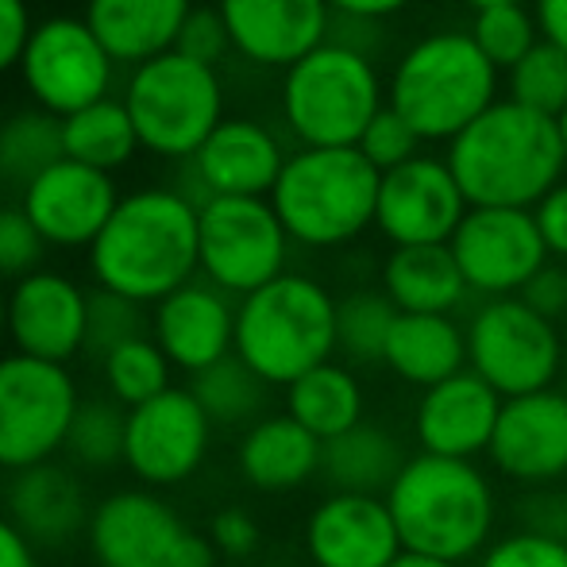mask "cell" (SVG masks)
Listing matches in <instances>:
<instances>
[{
  "label": "cell",
  "instance_id": "6da1fadb",
  "mask_svg": "<svg viewBox=\"0 0 567 567\" xmlns=\"http://www.w3.org/2000/svg\"><path fill=\"white\" fill-rule=\"evenodd\" d=\"M90 267L101 290L127 301H163L194 282L202 270L197 202L178 189H135L90 247Z\"/></svg>",
  "mask_w": 567,
  "mask_h": 567
},
{
  "label": "cell",
  "instance_id": "7a4b0ae2",
  "mask_svg": "<svg viewBox=\"0 0 567 567\" xmlns=\"http://www.w3.org/2000/svg\"><path fill=\"white\" fill-rule=\"evenodd\" d=\"M449 166L471 209H537L564 182L567 151L553 116L506 97L449 143Z\"/></svg>",
  "mask_w": 567,
  "mask_h": 567
},
{
  "label": "cell",
  "instance_id": "3957f363",
  "mask_svg": "<svg viewBox=\"0 0 567 567\" xmlns=\"http://www.w3.org/2000/svg\"><path fill=\"white\" fill-rule=\"evenodd\" d=\"M390 517L405 553L463 564L491 540L498 522L494 486L471 460L413 455L386 491Z\"/></svg>",
  "mask_w": 567,
  "mask_h": 567
},
{
  "label": "cell",
  "instance_id": "277c9868",
  "mask_svg": "<svg viewBox=\"0 0 567 567\" xmlns=\"http://www.w3.org/2000/svg\"><path fill=\"white\" fill-rule=\"evenodd\" d=\"M386 105L421 143H452L498 105V66L478 51L471 31H433L398 59Z\"/></svg>",
  "mask_w": 567,
  "mask_h": 567
},
{
  "label": "cell",
  "instance_id": "5b68a950",
  "mask_svg": "<svg viewBox=\"0 0 567 567\" xmlns=\"http://www.w3.org/2000/svg\"><path fill=\"white\" fill-rule=\"evenodd\" d=\"M337 301L306 275H282L247 293L236 309V355L267 386H293L301 374L332 363Z\"/></svg>",
  "mask_w": 567,
  "mask_h": 567
},
{
  "label": "cell",
  "instance_id": "8992f818",
  "mask_svg": "<svg viewBox=\"0 0 567 567\" xmlns=\"http://www.w3.org/2000/svg\"><path fill=\"white\" fill-rule=\"evenodd\" d=\"M379 182L382 174L359 147H301L286 158L270 205L290 239L306 247H340L374 225Z\"/></svg>",
  "mask_w": 567,
  "mask_h": 567
},
{
  "label": "cell",
  "instance_id": "52a82bcc",
  "mask_svg": "<svg viewBox=\"0 0 567 567\" xmlns=\"http://www.w3.org/2000/svg\"><path fill=\"white\" fill-rule=\"evenodd\" d=\"M386 109L382 78L363 47L329 39L286 70L282 116L306 147H355Z\"/></svg>",
  "mask_w": 567,
  "mask_h": 567
},
{
  "label": "cell",
  "instance_id": "ba28073f",
  "mask_svg": "<svg viewBox=\"0 0 567 567\" xmlns=\"http://www.w3.org/2000/svg\"><path fill=\"white\" fill-rule=\"evenodd\" d=\"M120 101L127 105L140 147L163 158H194L225 124L220 74L182 51H166L135 66Z\"/></svg>",
  "mask_w": 567,
  "mask_h": 567
},
{
  "label": "cell",
  "instance_id": "9c48e42d",
  "mask_svg": "<svg viewBox=\"0 0 567 567\" xmlns=\"http://www.w3.org/2000/svg\"><path fill=\"white\" fill-rule=\"evenodd\" d=\"M78 386L66 363L31 355L0 359V471H28L66 449Z\"/></svg>",
  "mask_w": 567,
  "mask_h": 567
},
{
  "label": "cell",
  "instance_id": "30bf717a",
  "mask_svg": "<svg viewBox=\"0 0 567 567\" xmlns=\"http://www.w3.org/2000/svg\"><path fill=\"white\" fill-rule=\"evenodd\" d=\"M467 363L502 398L553 390L564 367L560 329L522 298H494L471 317Z\"/></svg>",
  "mask_w": 567,
  "mask_h": 567
},
{
  "label": "cell",
  "instance_id": "8fae6325",
  "mask_svg": "<svg viewBox=\"0 0 567 567\" xmlns=\"http://www.w3.org/2000/svg\"><path fill=\"white\" fill-rule=\"evenodd\" d=\"M197 231L202 270L217 290L247 298L286 275L290 236L270 197H205L197 202Z\"/></svg>",
  "mask_w": 567,
  "mask_h": 567
},
{
  "label": "cell",
  "instance_id": "7c38bea8",
  "mask_svg": "<svg viewBox=\"0 0 567 567\" xmlns=\"http://www.w3.org/2000/svg\"><path fill=\"white\" fill-rule=\"evenodd\" d=\"M90 545L101 567H217L213 540L147 491L109 494L90 517Z\"/></svg>",
  "mask_w": 567,
  "mask_h": 567
},
{
  "label": "cell",
  "instance_id": "4fadbf2b",
  "mask_svg": "<svg viewBox=\"0 0 567 567\" xmlns=\"http://www.w3.org/2000/svg\"><path fill=\"white\" fill-rule=\"evenodd\" d=\"M113 66L101 39L78 16H51L35 23L20 74L43 113L66 120L109 97Z\"/></svg>",
  "mask_w": 567,
  "mask_h": 567
},
{
  "label": "cell",
  "instance_id": "5bb4252c",
  "mask_svg": "<svg viewBox=\"0 0 567 567\" xmlns=\"http://www.w3.org/2000/svg\"><path fill=\"white\" fill-rule=\"evenodd\" d=\"M467 290L517 298L548 267V247L533 209H467L452 236Z\"/></svg>",
  "mask_w": 567,
  "mask_h": 567
},
{
  "label": "cell",
  "instance_id": "9a60e30c",
  "mask_svg": "<svg viewBox=\"0 0 567 567\" xmlns=\"http://www.w3.org/2000/svg\"><path fill=\"white\" fill-rule=\"evenodd\" d=\"M467 209L471 205L455 182L449 158L417 155L413 163L382 174L374 228L394 247L452 244Z\"/></svg>",
  "mask_w": 567,
  "mask_h": 567
},
{
  "label": "cell",
  "instance_id": "2e32d148",
  "mask_svg": "<svg viewBox=\"0 0 567 567\" xmlns=\"http://www.w3.org/2000/svg\"><path fill=\"white\" fill-rule=\"evenodd\" d=\"M209 413L189 390L171 386L166 394L127 410L124 463L147 486L186 483L209 452Z\"/></svg>",
  "mask_w": 567,
  "mask_h": 567
},
{
  "label": "cell",
  "instance_id": "e0dca14e",
  "mask_svg": "<svg viewBox=\"0 0 567 567\" xmlns=\"http://www.w3.org/2000/svg\"><path fill=\"white\" fill-rule=\"evenodd\" d=\"M231 51L251 66L290 70L329 43L332 12L324 0H217Z\"/></svg>",
  "mask_w": 567,
  "mask_h": 567
},
{
  "label": "cell",
  "instance_id": "ac0fdd59",
  "mask_svg": "<svg viewBox=\"0 0 567 567\" xmlns=\"http://www.w3.org/2000/svg\"><path fill=\"white\" fill-rule=\"evenodd\" d=\"M116 182L113 174L93 171L74 158H59L47 166L28 189L23 205L28 220L39 228V236L54 247H93L101 228L116 213Z\"/></svg>",
  "mask_w": 567,
  "mask_h": 567
},
{
  "label": "cell",
  "instance_id": "d6986e66",
  "mask_svg": "<svg viewBox=\"0 0 567 567\" xmlns=\"http://www.w3.org/2000/svg\"><path fill=\"white\" fill-rule=\"evenodd\" d=\"M486 455L514 483L537 486L567 475V390L506 398Z\"/></svg>",
  "mask_w": 567,
  "mask_h": 567
},
{
  "label": "cell",
  "instance_id": "ffe728a7",
  "mask_svg": "<svg viewBox=\"0 0 567 567\" xmlns=\"http://www.w3.org/2000/svg\"><path fill=\"white\" fill-rule=\"evenodd\" d=\"M85 321H90V298L82 286L54 270H35L8 293V337L20 355L66 363L85 348Z\"/></svg>",
  "mask_w": 567,
  "mask_h": 567
},
{
  "label": "cell",
  "instance_id": "44dd1931",
  "mask_svg": "<svg viewBox=\"0 0 567 567\" xmlns=\"http://www.w3.org/2000/svg\"><path fill=\"white\" fill-rule=\"evenodd\" d=\"M306 548L313 567H390L405 553L386 498L332 494L309 514Z\"/></svg>",
  "mask_w": 567,
  "mask_h": 567
},
{
  "label": "cell",
  "instance_id": "7402d4cb",
  "mask_svg": "<svg viewBox=\"0 0 567 567\" xmlns=\"http://www.w3.org/2000/svg\"><path fill=\"white\" fill-rule=\"evenodd\" d=\"M502 402L506 398L491 382L478 379L471 367L444 379L441 386L425 390L417 402V417H413L421 452L475 463V455L491 452Z\"/></svg>",
  "mask_w": 567,
  "mask_h": 567
},
{
  "label": "cell",
  "instance_id": "603a6c76",
  "mask_svg": "<svg viewBox=\"0 0 567 567\" xmlns=\"http://www.w3.org/2000/svg\"><path fill=\"white\" fill-rule=\"evenodd\" d=\"M155 343L174 367L202 374L236 351V309L213 282H189L158 301Z\"/></svg>",
  "mask_w": 567,
  "mask_h": 567
},
{
  "label": "cell",
  "instance_id": "cb8c5ba5",
  "mask_svg": "<svg viewBox=\"0 0 567 567\" xmlns=\"http://www.w3.org/2000/svg\"><path fill=\"white\" fill-rule=\"evenodd\" d=\"M286 158L282 143L259 120L225 116L194 155V171L205 197H270Z\"/></svg>",
  "mask_w": 567,
  "mask_h": 567
},
{
  "label": "cell",
  "instance_id": "d4e9b609",
  "mask_svg": "<svg viewBox=\"0 0 567 567\" xmlns=\"http://www.w3.org/2000/svg\"><path fill=\"white\" fill-rule=\"evenodd\" d=\"M90 517L93 514L85 509V491L78 475L54 460L16 471L8 486V522L31 545H66L90 525Z\"/></svg>",
  "mask_w": 567,
  "mask_h": 567
},
{
  "label": "cell",
  "instance_id": "484cf974",
  "mask_svg": "<svg viewBox=\"0 0 567 567\" xmlns=\"http://www.w3.org/2000/svg\"><path fill=\"white\" fill-rule=\"evenodd\" d=\"M189 12V0H90L85 23L113 62L143 66L178 47Z\"/></svg>",
  "mask_w": 567,
  "mask_h": 567
},
{
  "label": "cell",
  "instance_id": "4316f807",
  "mask_svg": "<svg viewBox=\"0 0 567 567\" xmlns=\"http://www.w3.org/2000/svg\"><path fill=\"white\" fill-rule=\"evenodd\" d=\"M382 363L410 386L433 390L452 374L467 371V332L452 317L398 313Z\"/></svg>",
  "mask_w": 567,
  "mask_h": 567
},
{
  "label": "cell",
  "instance_id": "83f0119b",
  "mask_svg": "<svg viewBox=\"0 0 567 567\" xmlns=\"http://www.w3.org/2000/svg\"><path fill=\"white\" fill-rule=\"evenodd\" d=\"M382 293L394 301L398 313L449 317L467 293V278L449 244L394 247L382 267Z\"/></svg>",
  "mask_w": 567,
  "mask_h": 567
},
{
  "label": "cell",
  "instance_id": "f1b7e54d",
  "mask_svg": "<svg viewBox=\"0 0 567 567\" xmlns=\"http://www.w3.org/2000/svg\"><path fill=\"white\" fill-rule=\"evenodd\" d=\"M324 444L309 429H301L290 413L262 417L247 429L239 444V471L259 491H293L321 471Z\"/></svg>",
  "mask_w": 567,
  "mask_h": 567
},
{
  "label": "cell",
  "instance_id": "f546056e",
  "mask_svg": "<svg viewBox=\"0 0 567 567\" xmlns=\"http://www.w3.org/2000/svg\"><path fill=\"white\" fill-rule=\"evenodd\" d=\"M402 449L379 425H355L351 433L324 444L321 452V471L337 486V494H374V498H386V491L402 475Z\"/></svg>",
  "mask_w": 567,
  "mask_h": 567
},
{
  "label": "cell",
  "instance_id": "4dcf8cb0",
  "mask_svg": "<svg viewBox=\"0 0 567 567\" xmlns=\"http://www.w3.org/2000/svg\"><path fill=\"white\" fill-rule=\"evenodd\" d=\"M286 410L301 429L329 444L363 425V390L348 367L321 363L317 371L301 374L293 386H286Z\"/></svg>",
  "mask_w": 567,
  "mask_h": 567
},
{
  "label": "cell",
  "instance_id": "1f68e13d",
  "mask_svg": "<svg viewBox=\"0 0 567 567\" xmlns=\"http://www.w3.org/2000/svg\"><path fill=\"white\" fill-rule=\"evenodd\" d=\"M62 151L74 163H85L93 171L113 174L127 158L140 151V135L127 116L124 101H97V105L82 109V113L62 120Z\"/></svg>",
  "mask_w": 567,
  "mask_h": 567
},
{
  "label": "cell",
  "instance_id": "d6a6232c",
  "mask_svg": "<svg viewBox=\"0 0 567 567\" xmlns=\"http://www.w3.org/2000/svg\"><path fill=\"white\" fill-rule=\"evenodd\" d=\"M59 158H66L59 116L31 109V113H16L12 120H4V127H0V178L28 189Z\"/></svg>",
  "mask_w": 567,
  "mask_h": 567
},
{
  "label": "cell",
  "instance_id": "836d02e7",
  "mask_svg": "<svg viewBox=\"0 0 567 567\" xmlns=\"http://www.w3.org/2000/svg\"><path fill=\"white\" fill-rule=\"evenodd\" d=\"M189 394L202 402V410L209 413L213 425H239V421H251L259 413L267 382L231 351L228 359L213 363L209 371L194 374Z\"/></svg>",
  "mask_w": 567,
  "mask_h": 567
},
{
  "label": "cell",
  "instance_id": "e575fe53",
  "mask_svg": "<svg viewBox=\"0 0 567 567\" xmlns=\"http://www.w3.org/2000/svg\"><path fill=\"white\" fill-rule=\"evenodd\" d=\"M398 309L386 293L355 290L337 301V348L359 363H382L390 332H394Z\"/></svg>",
  "mask_w": 567,
  "mask_h": 567
},
{
  "label": "cell",
  "instance_id": "d590c367",
  "mask_svg": "<svg viewBox=\"0 0 567 567\" xmlns=\"http://www.w3.org/2000/svg\"><path fill=\"white\" fill-rule=\"evenodd\" d=\"M171 367L174 363L166 359V351L147 337L116 348L105 359V382L113 390V402L135 410V405L166 394L171 390Z\"/></svg>",
  "mask_w": 567,
  "mask_h": 567
},
{
  "label": "cell",
  "instance_id": "8d00e7d4",
  "mask_svg": "<svg viewBox=\"0 0 567 567\" xmlns=\"http://www.w3.org/2000/svg\"><path fill=\"white\" fill-rule=\"evenodd\" d=\"M509 101L540 116L560 120L567 113V54L540 39L514 70H509Z\"/></svg>",
  "mask_w": 567,
  "mask_h": 567
},
{
  "label": "cell",
  "instance_id": "74e56055",
  "mask_svg": "<svg viewBox=\"0 0 567 567\" xmlns=\"http://www.w3.org/2000/svg\"><path fill=\"white\" fill-rule=\"evenodd\" d=\"M124 444H127V413L116 410V402L93 398V402L78 405L66 433L70 460L82 463V467L105 471L124 460Z\"/></svg>",
  "mask_w": 567,
  "mask_h": 567
},
{
  "label": "cell",
  "instance_id": "f35d334b",
  "mask_svg": "<svg viewBox=\"0 0 567 567\" xmlns=\"http://www.w3.org/2000/svg\"><path fill=\"white\" fill-rule=\"evenodd\" d=\"M471 39H475L478 51H483L494 66L509 74V70L540 43V28H537V16L525 4H498V8L475 12V20H471Z\"/></svg>",
  "mask_w": 567,
  "mask_h": 567
},
{
  "label": "cell",
  "instance_id": "ab89813d",
  "mask_svg": "<svg viewBox=\"0 0 567 567\" xmlns=\"http://www.w3.org/2000/svg\"><path fill=\"white\" fill-rule=\"evenodd\" d=\"M147 337L143 332V313H140V301H127L120 293L97 290L90 293V321H85V351L105 363L116 348L124 343Z\"/></svg>",
  "mask_w": 567,
  "mask_h": 567
},
{
  "label": "cell",
  "instance_id": "60d3db41",
  "mask_svg": "<svg viewBox=\"0 0 567 567\" xmlns=\"http://www.w3.org/2000/svg\"><path fill=\"white\" fill-rule=\"evenodd\" d=\"M355 147L363 151V158L374 166V171L390 174V171H398V166L413 163V158L421 155V151H417L421 147V135L413 132V127L386 105L379 116L371 120V124H367L363 140H359Z\"/></svg>",
  "mask_w": 567,
  "mask_h": 567
},
{
  "label": "cell",
  "instance_id": "b9f144b4",
  "mask_svg": "<svg viewBox=\"0 0 567 567\" xmlns=\"http://www.w3.org/2000/svg\"><path fill=\"white\" fill-rule=\"evenodd\" d=\"M478 567H567V537L540 529L509 533L486 548Z\"/></svg>",
  "mask_w": 567,
  "mask_h": 567
},
{
  "label": "cell",
  "instance_id": "7bdbcfd3",
  "mask_svg": "<svg viewBox=\"0 0 567 567\" xmlns=\"http://www.w3.org/2000/svg\"><path fill=\"white\" fill-rule=\"evenodd\" d=\"M43 244L39 228L28 220L23 209L0 213V275L4 278H28L35 275L39 259H43Z\"/></svg>",
  "mask_w": 567,
  "mask_h": 567
},
{
  "label": "cell",
  "instance_id": "ee69618b",
  "mask_svg": "<svg viewBox=\"0 0 567 567\" xmlns=\"http://www.w3.org/2000/svg\"><path fill=\"white\" fill-rule=\"evenodd\" d=\"M174 51H182L186 59L205 62V66L217 70V62L231 51L228 28H225V20H220L217 8H194V12H189V20H186V28H182L178 47H174Z\"/></svg>",
  "mask_w": 567,
  "mask_h": 567
},
{
  "label": "cell",
  "instance_id": "f6af8a7d",
  "mask_svg": "<svg viewBox=\"0 0 567 567\" xmlns=\"http://www.w3.org/2000/svg\"><path fill=\"white\" fill-rule=\"evenodd\" d=\"M31 31H35V23H31L28 0H0V74L23 62Z\"/></svg>",
  "mask_w": 567,
  "mask_h": 567
},
{
  "label": "cell",
  "instance_id": "bcb514c9",
  "mask_svg": "<svg viewBox=\"0 0 567 567\" xmlns=\"http://www.w3.org/2000/svg\"><path fill=\"white\" fill-rule=\"evenodd\" d=\"M213 548H220L225 556H251L259 548V525L247 509L228 506L213 517V529H209Z\"/></svg>",
  "mask_w": 567,
  "mask_h": 567
},
{
  "label": "cell",
  "instance_id": "7dc6e473",
  "mask_svg": "<svg viewBox=\"0 0 567 567\" xmlns=\"http://www.w3.org/2000/svg\"><path fill=\"white\" fill-rule=\"evenodd\" d=\"M517 298L525 301V306H533L540 317H548V321H556L560 313H567V278L564 270L556 267H545L537 278H533L529 286H525Z\"/></svg>",
  "mask_w": 567,
  "mask_h": 567
},
{
  "label": "cell",
  "instance_id": "c3c4849f",
  "mask_svg": "<svg viewBox=\"0 0 567 567\" xmlns=\"http://www.w3.org/2000/svg\"><path fill=\"white\" fill-rule=\"evenodd\" d=\"M533 217H537V228H540V236H545L548 255L567 259V182H560V186L533 209Z\"/></svg>",
  "mask_w": 567,
  "mask_h": 567
},
{
  "label": "cell",
  "instance_id": "681fc988",
  "mask_svg": "<svg viewBox=\"0 0 567 567\" xmlns=\"http://www.w3.org/2000/svg\"><path fill=\"white\" fill-rule=\"evenodd\" d=\"M324 4H329V12H337L351 23H379L405 12L413 0H324Z\"/></svg>",
  "mask_w": 567,
  "mask_h": 567
},
{
  "label": "cell",
  "instance_id": "f907efd6",
  "mask_svg": "<svg viewBox=\"0 0 567 567\" xmlns=\"http://www.w3.org/2000/svg\"><path fill=\"white\" fill-rule=\"evenodd\" d=\"M533 16H537L540 39L567 54V0H533Z\"/></svg>",
  "mask_w": 567,
  "mask_h": 567
},
{
  "label": "cell",
  "instance_id": "816d5d0a",
  "mask_svg": "<svg viewBox=\"0 0 567 567\" xmlns=\"http://www.w3.org/2000/svg\"><path fill=\"white\" fill-rule=\"evenodd\" d=\"M0 567H35V545L8 517H0Z\"/></svg>",
  "mask_w": 567,
  "mask_h": 567
},
{
  "label": "cell",
  "instance_id": "f5cc1de1",
  "mask_svg": "<svg viewBox=\"0 0 567 567\" xmlns=\"http://www.w3.org/2000/svg\"><path fill=\"white\" fill-rule=\"evenodd\" d=\"M390 567H460V564L436 560V556H421V553H402Z\"/></svg>",
  "mask_w": 567,
  "mask_h": 567
},
{
  "label": "cell",
  "instance_id": "db71d44e",
  "mask_svg": "<svg viewBox=\"0 0 567 567\" xmlns=\"http://www.w3.org/2000/svg\"><path fill=\"white\" fill-rule=\"evenodd\" d=\"M463 4H471L475 12H483V8H498V4H525V0H463Z\"/></svg>",
  "mask_w": 567,
  "mask_h": 567
},
{
  "label": "cell",
  "instance_id": "11a10c76",
  "mask_svg": "<svg viewBox=\"0 0 567 567\" xmlns=\"http://www.w3.org/2000/svg\"><path fill=\"white\" fill-rule=\"evenodd\" d=\"M4 329H8V301L0 298V332H4Z\"/></svg>",
  "mask_w": 567,
  "mask_h": 567
},
{
  "label": "cell",
  "instance_id": "9f6ffc18",
  "mask_svg": "<svg viewBox=\"0 0 567 567\" xmlns=\"http://www.w3.org/2000/svg\"><path fill=\"white\" fill-rule=\"evenodd\" d=\"M556 124H560V140H564V151H567V113L556 120Z\"/></svg>",
  "mask_w": 567,
  "mask_h": 567
},
{
  "label": "cell",
  "instance_id": "6f0895ef",
  "mask_svg": "<svg viewBox=\"0 0 567 567\" xmlns=\"http://www.w3.org/2000/svg\"><path fill=\"white\" fill-rule=\"evenodd\" d=\"M564 278H567V267H564Z\"/></svg>",
  "mask_w": 567,
  "mask_h": 567
},
{
  "label": "cell",
  "instance_id": "680465c9",
  "mask_svg": "<svg viewBox=\"0 0 567 567\" xmlns=\"http://www.w3.org/2000/svg\"><path fill=\"white\" fill-rule=\"evenodd\" d=\"M0 127H4V120H0Z\"/></svg>",
  "mask_w": 567,
  "mask_h": 567
},
{
  "label": "cell",
  "instance_id": "91938a15",
  "mask_svg": "<svg viewBox=\"0 0 567 567\" xmlns=\"http://www.w3.org/2000/svg\"><path fill=\"white\" fill-rule=\"evenodd\" d=\"M0 213H4V209H0Z\"/></svg>",
  "mask_w": 567,
  "mask_h": 567
}]
</instances>
